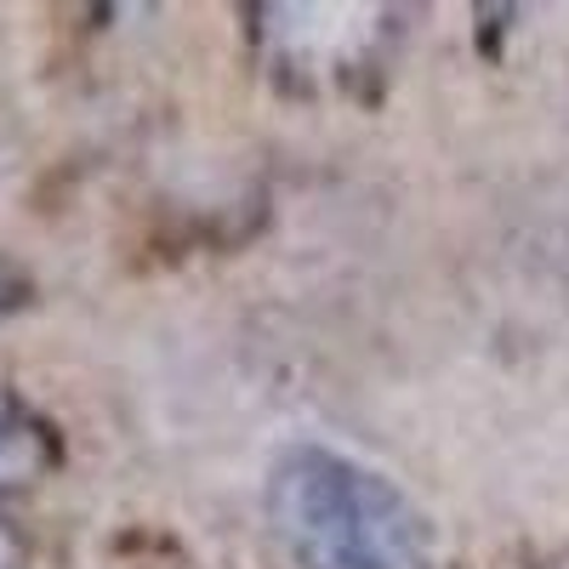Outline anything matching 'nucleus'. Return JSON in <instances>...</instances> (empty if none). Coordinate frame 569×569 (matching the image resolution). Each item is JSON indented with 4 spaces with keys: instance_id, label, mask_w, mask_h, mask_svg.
<instances>
[{
    "instance_id": "1",
    "label": "nucleus",
    "mask_w": 569,
    "mask_h": 569,
    "mask_svg": "<svg viewBox=\"0 0 569 569\" xmlns=\"http://www.w3.org/2000/svg\"><path fill=\"white\" fill-rule=\"evenodd\" d=\"M268 518L297 569H439L421 507L388 472L313 439L273 461Z\"/></svg>"
},
{
    "instance_id": "2",
    "label": "nucleus",
    "mask_w": 569,
    "mask_h": 569,
    "mask_svg": "<svg viewBox=\"0 0 569 569\" xmlns=\"http://www.w3.org/2000/svg\"><path fill=\"white\" fill-rule=\"evenodd\" d=\"M262 63L284 86H342L370 74L393 40L382 7H257Z\"/></svg>"
},
{
    "instance_id": "3",
    "label": "nucleus",
    "mask_w": 569,
    "mask_h": 569,
    "mask_svg": "<svg viewBox=\"0 0 569 569\" xmlns=\"http://www.w3.org/2000/svg\"><path fill=\"white\" fill-rule=\"evenodd\" d=\"M58 461H63L58 427L46 421L29 399L0 388V501L40 490L58 472Z\"/></svg>"
},
{
    "instance_id": "4",
    "label": "nucleus",
    "mask_w": 569,
    "mask_h": 569,
    "mask_svg": "<svg viewBox=\"0 0 569 569\" xmlns=\"http://www.w3.org/2000/svg\"><path fill=\"white\" fill-rule=\"evenodd\" d=\"M0 569H23V547L12 530H0Z\"/></svg>"
},
{
    "instance_id": "5",
    "label": "nucleus",
    "mask_w": 569,
    "mask_h": 569,
    "mask_svg": "<svg viewBox=\"0 0 569 569\" xmlns=\"http://www.w3.org/2000/svg\"><path fill=\"white\" fill-rule=\"evenodd\" d=\"M12 302H18V279H12V268H7V262H0V313H7Z\"/></svg>"
}]
</instances>
